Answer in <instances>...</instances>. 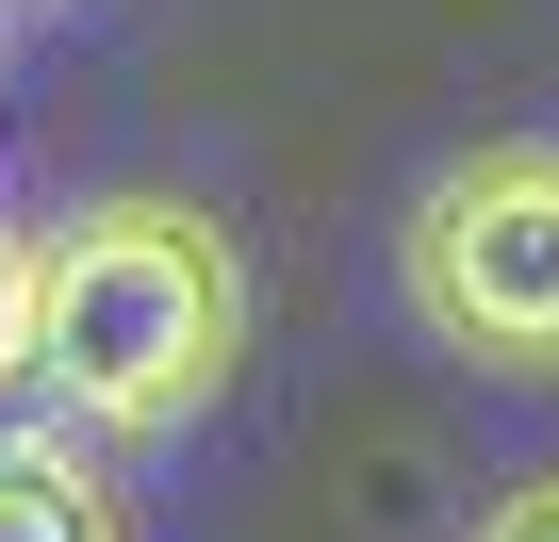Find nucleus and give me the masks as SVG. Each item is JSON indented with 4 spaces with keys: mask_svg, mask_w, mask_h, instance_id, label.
Listing matches in <instances>:
<instances>
[{
    "mask_svg": "<svg viewBox=\"0 0 559 542\" xmlns=\"http://www.w3.org/2000/svg\"><path fill=\"white\" fill-rule=\"evenodd\" d=\"M247 362V246L198 197H83L67 230H34V346L17 378L50 395V427L83 444H165L230 395Z\"/></svg>",
    "mask_w": 559,
    "mask_h": 542,
    "instance_id": "f257e3e1",
    "label": "nucleus"
},
{
    "mask_svg": "<svg viewBox=\"0 0 559 542\" xmlns=\"http://www.w3.org/2000/svg\"><path fill=\"white\" fill-rule=\"evenodd\" d=\"M395 297L444 362L559 378V132H493L395 214Z\"/></svg>",
    "mask_w": 559,
    "mask_h": 542,
    "instance_id": "f03ea898",
    "label": "nucleus"
},
{
    "mask_svg": "<svg viewBox=\"0 0 559 542\" xmlns=\"http://www.w3.org/2000/svg\"><path fill=\"white\" fill-rule=\"evenodd\" d=\"M0 542H132L83 427H0Z\"/></svg>",
    "mask_w": 559,
    "mask_h": 542,
    "instance_id": "7ed1b4c3",
    "label": "nucleus"
},
{
    "mask_svg": "<svg viewBox=\"0 0 559 542\" xmlns=\"http://www.w3.org/2000/svg\"><path fill=\"white\" fill-rule=\"evenodd\" d=\"M17 346H34V246L0 230V395H17Z\"/></svg>",
    "mask_w": 559,
    "mask_h": 542,
    "instance_id": "20e7f679",
    "label": "nucleus"
},
{
    "mask_svg": "<svg viewBox=\"0 0 559 542\" xmlns=\"http://www.w3.org/2000/svg\"><path fill=\"white\" fill-rule=\"evenodd\" d=\"M477 542H559V477H526V493H493V509H477Z\"/></svg>",
    "mask_w": 559,
    "mask_h": 542,
    "instance_id": "39448f33",
    "label": "nucleus"
}]
</instances>
